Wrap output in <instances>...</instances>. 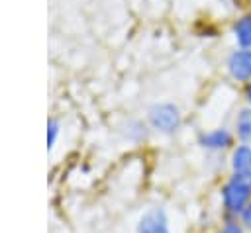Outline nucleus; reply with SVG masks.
Returning a JSON list of instances; mask_svg holds the SVG:
<instances>
[{"instance_id": "f257e3e1", "label": "nucleus", "mask_w": 251, "mask_h": 233, "mask_svg": "<svg viewBox=\"0 0 251 233\" xmlns=\"http://www.w3.org/2000/svg\"><path fill=\"white\" fill-rule=\"evenodd\" d=\"M249 196H251V182H247L239 176H233L231 180H227L224 190H222L224 206L229 211H243L249 206L247 204Z\"/></svg>"}, {"instance_id": "f03ea898", "label": "nucleus", "mask_w": 251, "mask_h": 233, "mask_svg": "<svg viewBox=\"0 0 251 233\" xmlns=\"http://www.w3.org/2000/svg\"><path fill=\"white\" fill-rule=\"evenodd\" d=\"M149 121L161 133H175L180 127V114L175 104L161 102L149 108Z\"/></svg>"}, {"instance_id": "7ed1b4c3", "label": "nucleus", "mask_w": 251, "mask_h": 233, "mask_svg": "<svg viewBox=\"0 0 251 233\" xmlns=\"http://www.w3.org/2000/svg\"><path fill=\"white\" fill-rule=\"evenodd\" d=\"M135 233H171L169 231V219L167 213L161 208H151L147 210L135 227Z\"/></svg>"}, {"instance_id": "20e7f679", "label": "nucleus", "mask_w": 251, "mask_h": 233, "mask_svg": "<svg viewBox=\"0 0 251 233\" xmlns=\"http://www.w3.org/2000/svg\"><path fill=\"white\" fill-rule=\"evenodd\" d=\"M227 70L237 80L251 78V49H237L227 59Z\"/></svg>"}, {"instance_id": "39448f33", "label": "nucleus", "mask_w": 251, "mask_h": 233, "mask_svg": "<svg viewBox=\"0 0 251 233\" xmlns=\"http://www.w3.org/2000/svg\"><path fill=\"white\" fill-rule=\"evenodd\" d=\"M231 168L235 176L251 182V145H241L231 155Z\"/></svg>"}, {"instance_id": "423d86ee", "label": "nucleus", "mask_w": 251, "mask_h": 233, "mask_svg": "<svg viewBox=\"0 0 251 233\" xmlns=\"http://www.w3.org/2000/svg\"><path fill=\"white\" fill-rule=\"evenodd\" d=\"M200 143L208 149H224L231 143V135L226 129H214L200 137Z\"/></svg>"}, {"instance_id": "0eeeda50", "label": "nucleus", "mask_w": 251, "mask_h": 233, "mask_svg": "<svg viewBox=\"0 0 251 233\" xmlns=\"http://www.w3.org/2000/svg\"><path fill=\"white\" fill-rule=\"evenodd\" d=\"M233 31H235V39L241 45V49H251V16H243L235 23Z\"/></svg>"}, {"instance_id": "6e6552de", "label": "nucleus", "mask_w": 251, "mask_h": 233, "mask_svg": "<svg viewBox=\"0 0 251 233\" xmlns=\"http://www.w3.org/2000/svg\"><path fill=\"white\" fill-rule=\"evenodd\" d=\"M235 129H237V135L243 143L251 145V108L249 110H243L237 119H235Z\"/></svg>"}, {"instance_id": "1a4fd4ad", "label": "nucleus", "mask_w": 251, "mask_h": 233, "mask_svg": "<svg viewBox=\"0 0 251 233\" xmlns=\"http://www.w3.org/2000/svg\"><path fill=\"white\" fill-rule=\"evenodd\" d=\"M59 131H61L59 121H57L55 117H49V121H47V149H49V151L55 147L57 137H59Z\"/></svg>"}, {"instance_id": "9d476101", "label": "nucleus", "mask_w": 251, "mask_h": 233, "mask_svg": "<svg viewBox=\"0 0 251 233\" xmlns=\"http://www.w3.org/2000/svg\"><path fill=\"white\" fill-rule=\"evenodd\" d=\"M220 233H243V231H241V227H239L237 223H231V221H229V223H226V225L222 227Z\"/></svg>"}, {"instance_id": "9b49d317", "label": "nucleus", "mask_w": 251, "mask_h": 233, "mask_svg": "<svg viewBox=\"0 0 251 233\" xmlns=\"http://www.w3.org/2000/svg\"><path fill=\"white\" fill-rule=\"evenodd\" d=\"M241 217H243V223H245V225L251 229V204H249V206H247V208L241 211Z\"/></svg>"}, {"instance_id": "f8f14e48", "label": "nucleus", "mask_w": 251, "mask_h": 233, "mask_svg": "<svg viewBox=\"0 0 251 233\" xmlns=\"http://www.w3.org/2000/svg\"><path fill=\"white\" fill-rule=\"evenodd\" d=\"M247 102H249V104H251V84H249V86H247Z\"/></svg>"}]
</instances>
